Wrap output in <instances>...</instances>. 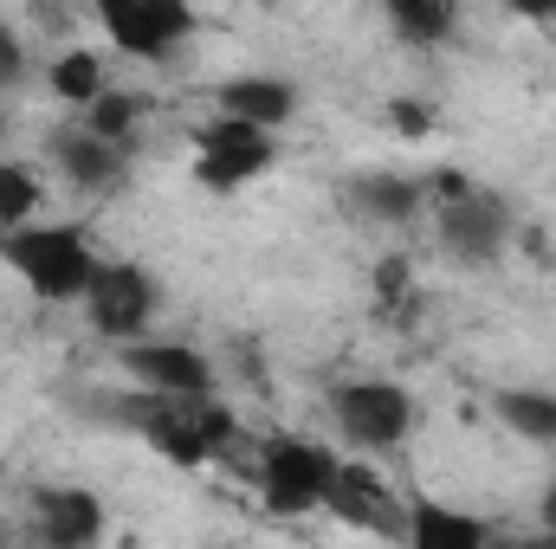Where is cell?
<instances>
[{"mask_svg":"<svg viewBox=\"0 0 556 549\" xmlns=\"http://www.w3.org/2000/svg\"><path fill=\"white\" fill-rule=\"evenodd\" d=\"M0 259L26 278V291L39 304H78L85 284L98 272L91 233L72 220H26V227H0Z\"/></svg>","mask_w":556,"mask_h":549,"instance_id":"6da1fadb","label":"cell"},{"mask_svg":"<svg viewBox=\"0 0 556 549\" xmlns=\"http://www.w3.org/2000/svg\"><path fill=\"white\" fill-rule=\"evenodd\" d=\"M337 472H343V459H337L330 446L304 439V433H273V439L260 446V465H253L260 498H266V511H278V518H298V511L330 505Z\"/></svg>","mask_w":556,"mask_h":549,"instance_id":"7a4b0ae2","label":"cell"},{"mask_svg":"<svg viewBox=\"0 0 556 549\" xmlns=\"http://www.w3.org/2000/svg\"><path fill=\"white\" fill-rule=\"evenodd\" d=\"M518 240V214L505 194L492 188H466L453 201H433V246L453 259V266H498Z\"/></svg>","mask_w":556,"mask_h":549,"instance_id":"3957f363","label":"cell"},{"mask_svg":"<svg viewBox=\"0 0 556 549\" xmlns=\"http://www.w3.org/2000/svg\"><path fill=\"white\" fill-rule=\"evenodd\" d=\"M188 137H194V181H201L207 194H233V188L260 181L278 162L273 130H260V124H247V117H227V111H214V117L194 124Z\"/></svg>","mask_w":556,"mask_h":549,"instance_id":"277c9868","label":"cell"},{"mask_svg":"<svg viewBox=\"0 0 556 549\" xmlns=\"http://www.w3.org/2000/svg\"><path fill=\"white\" fill-rule=\"evenodd\" d=\"M330 420H337V433L350 446L389 452V446H402L415 433V395L402 382H382V375L343 382V388H330Z\"/></svg>","mask_w":556,"mask_h":549,"instance_id":"5b68a950","label":"cell"},{"mask_svg":"<svg viewBox=\"0 0 556 549\" xmlns=\"http://www.w3.org/2000/svg\"><path fill=\"white\" fill-rule=\"evenodd\" d=\"M78 304H85V317H91L98 336L130 343V336H142V330L155 323L162 291H155V278L142 272L137 259H98V272H91V284H85Z\"/></svg>","mask_w":556,"mask_h":549,"instance_id":"8992f818","label":"cell"},{"mask_svg":"<svg viewBox=\"0 0 556 549\" xmlns=\"http://www.w3.org/2000/svg\"><path fill=\"white\" fill-rule=\"evenodd\" d=\"M117 362H124V375H137L149 395H181V401L214 395V362H207L194 343H149V336H130V343H117Z\"/></svg>","mask_w":556,"mask_h":549,"instance_id":"52a82bcc","label":"cell"},{"mask_svg":"<svg viewBox=\"0 0 556 549\" xmlns=\"http://www.w3.org/2000/svg\"><path fill=\"white\" fill-rule=\"evenodd\" d=\"M130 426L175 465H207L214 459V446H207V433L194 420V401H181V395H149L142 388V401L130 408Z\"/></svg>","mask_w":556,"mask_h":549,"instance_id":"ba28073f","label":"cell"},{"mask_svg":"<svg viewBox=\"0 0 556 549\" xmlns=\"http://www.w3.org/2000/svg\"><path fill=\"white\" fill-rule=\"evenodd\" d=\"M33 524L52 549H85L104 537V498L85 485H39L33 491Z\"/></svg>","mask_w":556,"mask_h":549,"instance_id":"9c48e42d","label":"cell"},{"mask_svg":"<svg viewBox=\"0 0 556 549\" xmlns=\"http://www.w3.org/2000/svg\"><path fill=\"white\" fill-rule=\"evenodd\" d=\"M343 207L356 220H369V227H408V220H420V207H427V181L395 175V168H369V175H350Z\"/></svg>","mask_w":556,"mask_h":549,"instance_id":"30bf717a","label":"cell"},{"mask_svg":"<svg viewBox=\"0 0 556 549\" xmlns=\"http://www.w3.org/2000/svg\"><path fill=\"white\" fill-rule=\"evenodd\" d=\"M46 149H52L59 175H65L72 188H85V194H111V188L130 175V168H124V142L98 137L91 124H85V130H59Z\"/></svg>","mask_w":556,"mask_h":549,"instance_id":"8fae6325","label":"cell"},{"mask_svg":"<svg viewBox=\"0 0 556 549\" xmlns=\"http://www.w3.org/2000/svg\"><path fill=\"white\" fill-rule=\"evenodd\" d=\"M214 111L247 117V124H260V130H285V124L298 117V85L278 78V72H240V78H227V85L214 91Z\"/></svg>","mask_w":556,"mask_h":549,"instance_id":"7c38bea8","label":"cell"},{"mask_svg":"<svg viewBox=\"0 0 556 549\" xmlns=\"http://www.w3.org/2000/svg\"><path fill=\"white\" fill-rule=\"evenodd\" d=\"M91 7H98V20H104L111 46H117L124 59H137V65H168V59H175V46L162 39V26H155L149 0H91Z\"/></svg>","mask_w":556,"mask_h":549,"instance_id":"4fadbf2b","label":"cell"},{"mask_svg":"<svg viewBox=\"0 0 556 549\" xmlns=\"http://www.w3.org/2000/svg\"><path fill=\"white\" fill-rule=\"evenodd\" d=\"M485 537H492L485 518L446 511V505H433V498H415V511H408V544L415 549H479Z\"/></svg>","mask_w":556,"mask_h":549,"instance_id":"5bb4252c","label":"cell"},{"mask_svg":"<svg viewBox=\"0 0 556 549\" xmlns=\"http://www.w3.org/2000/svg\"><path fill=\"white\" fill-rule=\"evenodd\" d=\"M492 413L525 446H556V395L551 388H498L492 395Z\"/></svg>","mask_w":556,"mask_h":549,"instance_id":"9a60e30c","label":"cell"},{"mask_svg":"<svg viewBox=\"0 0 556 549\" xmlns=\"http://www.w3.org/2000/svg\"><path fill=\"white\" fill-rule=\"evenodd\" d=\"M402 46H446L459 33V0H382Z\"/></svg>","mask_w":556,"mask_h":549,"instance_id":"2e32d148","label":"cell"},{"mask_svg":"<svg viewBox=\"0 0 556 549\" xmlns=\"http://www.w3.org/2000/svg\"><path fill=\"white\" fill-rule=\"evenodd\" d=\"M46 91L59 98V104H91L98 91H104V59L98 52H85V46H72V52H59L52 59V72H46Z\"/></svg>","mask_w":556,"mask_h":549,"instance_id":"e0dca14e","label":"cell"},{"mask_svg":"<svg viewBox=\"0 0 556 549\" xmlns=\"http://www.w3.org/2000/svg\"><path fill=\"white\" fill-rule=\"evenodd\" d=\"M39 175L26 162H0V227H26L39 214Z\"/></svg>","mask_w":556,"mask_h":549,"instance_id":"ac0fdd59","label":"cell"},{"mask_svg":"<svg viewBox=\"0 0 556 549\" xmlns=\"http://www.w3.org/2000/svg\"><path fill=\"white\" fill-rule=\"evenodd\" d=\"M137 117H142V98H130V91H111V85L85 104V124H91L98 137H111V142L130 137V130H137Z\"/></svg>","mask_w":556,"mask_h":549,"instance_id":"d6986e66","label":"cell"},{"mask_svg":"<svg viewBox=\"0 0 556 549\" xmlns=\"http://www.w3.org/2000/svg\"><path fill=\"white\" fill-rule=\"evenodd\" d=\"M194 420H201V433H207L214 452H227V446L240 439V413L227 408L220 395H194Z\"/></svg>","mask_w":556,"mask_h":549,"instance_id":"ffe728a7","label":"cell"},{"mask_svg":"<svg viewBox=\"0 0 556 549\" xmlns=\"http://www.w3.org/2000/svg\"><path fill=\"white\" fill-rule=\"evenodd\" d=\"M382 117H389V130H395V137H408V142L433 137V124H440V117H433L427 104H415V98H389V104H382Z\"/></svg>","mask_w":556,"mask_h":549,"instance_id":"44dd1931","label":"cell"},{"mask_svg":"<svg viewBox=\"0 0 556 549\" xmlns=\"http://www.w3.org/2000/svg\"><path fill=\"white\" fill-rule=\"evenodd\" d=\"M149 13H155V26H162L168 46H181V39L194 33V7H188V0H149Z\"/></svg>","mask_w":556,"mask_h":549,"instance_id":"7402d4cb","label":"cell"},{"mask_svg":"<svg viewBox=\"0 0 556 549\" xmlns=\"http://www.w3.org/2000/svg\"><path fill=\"white\" fill-rule=\"evenodd\" d=\"M20 78H26V39L0 20V91H7V85H20Z\"/></svg>","mask_w":556,"mask_h":549,"instance_id":"603a6c76","label":"cell"},{"mask_svg":"<svg viewBox=\"0 0 556 549\" xmlns=\"http://www.w3.org/2000/svg\"><path fill=\"white\" fill-rule=\"evenodd\" d=\"M498 7H511L518 20H556V0H498Z\"/></svg>","mask_w":556,"mask_h":549,"instance_id":"cb8c5ba5","label":"cell"},{"mask_svg":"<svg viewBox=\"0 0 556 549\" xmlns=\"http://www.w3.org/2000/svg\"><path fill=\"white\" fill-rule=\"evenodd\" d=\"M402 259H389V266H376V291H382V297H402Z\"/></svg>","mask_w":556,"mask_h":549,"instance_id":"d4e9b609","label":"cell"},{"mask_svg":"<svg viewBox=\"0 0 556 549\" xmlns=\"http://www.w3.org/2000/svg\"><path fill=\"white\" fill-rule=\"evenodd\" d=\"M544 531H556V478H551V491H544Z\"/></svg>","mask_w":556,"mask_h":549,"instance_id":"484cf974","label":"cell"},{"mask_svg":"<svg viewBox=\"0 0 556 549\" xmlns=\"http://www.w3.org/2000/svg\"><path fill=\"white\" fill-rule=\"evenodd\" d=\"M7 130H13V117H7V104H0V142H7Z\"/></svg>","mask_w":556,"mask_h":549,"instance_id":"4316f807","label":"cell"},{"mask_svg":"<svg viewBox=\"0 0 556 549\" xmlns=\"http://www.w3.org/2000/svg\"><path fill=\"white\" fill-rule=\"evenodd\" d=\"M0 537H7V531H0Z\"/></svg>","mask_w":556,"mask_h":549,"instance_id":"83f0119b","label":"cell"}]
</instances>
